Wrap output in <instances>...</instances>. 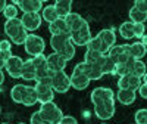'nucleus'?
I'll list each match as a JSON object with an SVG mask.
<instances>
[{
	"label": "nucleus",
	"mask_w": 147,
	"mask_h": 124,
	"mask_svg": "<svg viewBox=\"0 0 147 124\" xmlns=\"http://www.w3.org/2000/svg\"><path fill=\"white\" fill-rule=\"evenodd\" d=\"M40 117L43 118L44 123L47 124H57L60 121V118L63 117V112L55 102H47V104H41L40 109Z\"/></svg>",
	"instance_id": "f257e3e1"
},
{
	"label": "nucleus",
	"mask_w": 147,
	"mask_h": 124,
	"mask_svg": "<svg viewBox=\"0 0 147 124\" xmlns=\"http://www.w3.org/2000/svg\"><path fill=\"white\" fill-rule=\"evenodd\" d=\"M25 52L34 58V56H38V55H43L44 53V49H46V44H44V39L40 35H37L34 33H28V37L25 40Z\"/></svg>",
	"instance_id": "f03ea898"
},
{
	"label": "nucleus",
	"mask_w": 147,
	"mask_h": 124,
	"mask_svg": "<svg viewBox=\"0 0 147 124\" xmlns=\"http://www.w3.org/2000/svg\"><path fill=\"white\" fill-rule=\"evenodd\" d=\"M107 56L112 59L115 64H122V62L132 61L131 52H129V44H115L109 49Z\"/></svg>",
	"instance_id": "7ed1b4c3"
},
{
	"label": "nucleus",
	"mask_w": 147,
	"mask_h": 124,
	"mask_svg": "<svg viewBox=\"0 0 147 124\" xmlns=\"http://www.w3.org/2000/svg\"><path fill=\"white\" fill-rule=\"evenodd\" d=\"M69 87H71V80H69V76L65 71H59V72L52 74V89H53V92L65 93V92L69 90Z\"/></svg>",
	"instance_id": "20e7f679"
},
{
	"label": "nucleus",
	"mask_w": 147,
	"mask_h": 124,
	"mask_svg": "<svg viewBox=\"0 0 147 124\" xmlns=\"http://www.w3.org/2000/svg\"><path fill=\"white\" fill-rule=\"evenodd\" d=\"M115 97L113 99H107V101L105 102H100V104H97L94 105V114L97 118H100V120H109V118H112L113 114H115Z\"/></svg>",
	"instance_id": "39448f33"
},
{
	"label": "nucleus",
	"mask_w": 147,
	"mask_h": 124,
	"mask_svg": "<svg viewBox=\"0 0 147 124\" xmlns=\"http://www.w3.org/2000/svg\"><path fill=\"white\" fill-rule=\"evenodd\" d=\"M90 40H91V31H90L88 22L82 25L78 31L71 33V39H69V42L74 46H87Z\"/></svg>",
	"instance_id": "423d86ee"
},
{
	"label": "nucleus",
	"mask_w": 147,
	"mask_h": 124,
	"mask_svg": "<svg viewBox=\"0 0 147 124\" xmlns=\"http://www.w3.org/2000/svg\"><path fill=\"white\" fill-rule=\"evenodd\" d=\"M22 65H24V61L19 56H16V55H12V56H9L6 59L3 68L6 69V72L9 74L12 78H21Z\"/></svg>",
	"instance_id": "0eeeda50"
},
{
	"label": "nucleus",
	"mask_w": 147,
	"mask_h": 124,
	"mask_svg": "<svg viewBox=\"0 0 147 124\" xmlns=\"http://www.w3.org/2000/svg\"><path fill=\"white\" fill-rule=\"evenodd\" d=\"M74 69H77L82 74L88 77V80H100L103 77V74L100 71V68L97 67L96 64H85V62H78V64L74 67Z\"/></svg>",
	"instance_id": "6e6552de"
},
{
	"label": "nucleus",
	"mask_w": 147,
	"mask_h": 124,
	"mask_svg": "<svg viewBox=\"0 0 147 124\" xmlns=\"http://www.w3.org/2000/svg\"><path fill=\"white\" fill-rule=\"evenodd\" d=\"M12 3L18 9H21L24 14H38L44 5L41 0H15Z\"/></svg>",
	"instance_id": "1a4fd4ad"
},
{
	"label": "nucleus",
	"mask_w": 147,
	"mask_h": 124,
	"mask_svg": "<svg viewBox=\"0 0 147 124\" xmlns=\"http://www.w3.org/2000/svg\"><path fill=\"white\" fill-rule=\"evenodd\" d=\"M32 65L35 67V81L44 78V77H52V72L49 71L47 64H46V56L44 55H38V56H34L31 58Z\"/></svg>",
	"instance_id": "9d476101"
},
{
	"label": "nucleus",
	"mask_w": 147,
	"mask_h": 124,
	"mask_svg": "<svg viewBox=\"0 0 147 124\" xmlns=\"http://www.w3.org/2000/svg\"><path fill=\"white\" fill-rule=\"evenodd\" d=\"M46 64H47V68L52 74L55 72H59V71H65V67H66V61L60 56L59 53H50L46 56Z\"/></svg>",
	"instance_id": "9b49d317"
},
{
	"label": "nucleus",
	"mask_w": 147,
	"mask_h": 124,
	"mask_svg": "<svg viewBox=\"0 0 147 124\" xmlns=\"http://www.w3.org/2000/svg\"><path fill=\"white\" fill-rule=\"evenodd\" d=\"M41 15L40 14H24L21 18V24L25 31H35L41 25Z\"/></svg>",
	"instance_id": "f8f14e48"
},
{
	"label": "nucleus",
	"mask_w": 147,
	"mask_h": 124,
	"mask_svg": "<svg viewBox=\"0 0 147 124\" xmlns=\"http://www.w3.org/2000/svg\"><path fill=\"white\" fill-rule=\"evenodd\" d=\"M69 80H71V86H72L74 89H77V90H84V89H87L88 84H90L88 77L85 76V74L77 71V69L72 71Z\"/></svg>",
	"instance_id": "ddd939ff"
},
{
	"label": "nucleus",
	"mask_w": 147,
	"mask_h": 124,
	"mask_svg": "<svg viewBox=\"0 0 147 124\" xmlns=\"http://www.w3.org/2000/svg\"><path fill=\"white\" fill-rule=\"evenodd\" d=\"M63 19H65V22H66V27H68L69 33H75V31H78L82 25H85V24H87V21H85L80 14H74V12H71L69 15H66Z\"/></svg>",
	"instance_id": "4468645a"
},
{
	"label": "nucleus",
	"mask_w": 147,
	"mask_h": 124,
	"mask_svg": "<svg viewBox=\"0 0 147 124\" xmlns=\"http://www.w3.org/2000/svg\"><path fill=\"white\" fill-rule=\"evenodd\" d=\"M115 95H113V90H110L107 87H96L93 92H91V102L93 105H97L100 102H105L107 99H113Z\"/></svg>",
	"instance_id": "2eb2a0df"
},
{
	"label": "nucleus",
	"mask_w": 147,
	"mask_h": 124,
	"mask_svg": "<svg viewBox=\"0 0 147 124\" xmlns=\"http://www.w3.org/2000/svg\"><path fill=\"white\" fill-rule=\"evenodd\" d=\"M96 65L100 68V71H102L103 76H113V74H115V67H116V64H115V62L110 59L107 55H102V58L99 59V62H97Z\"/></svg>",
	"instance_id": "dca6fc26"
},
{
	"label": "nucleus",
	"mask_w": 147,
	"mask_h": 124,
	"mask_svg": "<svg viewBox=\"0 0 147 124\" xmlns=\"http://www.w3.org/2000/svg\"><path fill=\"white\" fill-rule=\"evenodd\" d=\"M69 39H71V33H66V34H55L52 35L50 39V46L55 50V53L60 52L62 49L65 47L66 43H69Z\"/></svg>",
	"instance_id": "f3484780"
},
{
	"label": "nucleus",
	"mask_w": 147,
	"mask_h": 124,
	"mask_svg": "<svg viewBox=\"0 0 147 124\" xmlns=\"http://www.w3.org/2000/svg\"><path fill=\"white\" fill-rule=\"evenodd\" d=\"M22 24H21V19L19 18H15V19H7L5 22V33L7 34L9 40H12L13 37L22 30Z\"/></svg>",
	"instance_id": "a211bd4d"
},
{
	"label": "nucleus",
	"mask_w": 147,
	"mask_h": 124,
	"mask_svg": "<svg viewBox=\"0 0 147 124\" xmlns=\"http://www.w3.org/2000/svg\"><path fill=\"white\" fill-rule=\"evenodd\" d=\"M137 93L131 90V89H119V92L116 93V99L118 102H121L122 105H131L136 102Z\"/></svg>",
	"instance_id": "6ab92c4d"
},
{
	"label": "nucleus",
	"mask_w": 147,
	"mask_h": 124,
	"mask_svg": "<svg viewBox=\"0 0 147 124\" xmlns=\"http://www.w3.org/2000/svg\"><path fill=\"white\" fill-rule=\"evenodd\" d=\"M53 6H55V9H56L57 16H59V18H65L66 15L71 14L72 0H56Z\"/></svg>",
	"instance_id": "aec40b11"
},
{
	"label": "nucleus",
	"mask_w": 147,
	"mask_h": 124,
	"mask_svg": "<svg viewBox=\"0 0 147 124\" xmlns=\"http://www.w3.org/2000/svg\"><path fill=\"white\" fill-rule=\"evenodd\" d=\"M97 37L110 49L112 46H115L116 43V34H115V30L113 28H106V30H102L99 31V34H97Z\"/></svg>",
	"instance_id": "412c9836"
},
{
	"label": "nucleus",
	"mask_w": 147,
	"mask_h": 124,
	"mask_svg": "<svg viewBox=\"0 0 147 124\" xmlns=\"http://www.w3.org/2000/svg\"><path fill=\"white\" fill-rule=\"evenodd\" d=\"M87 50H94V52H99L100 55H107L109 52V47L99 39V37H91V40L87 44Z\"/></svg>",
	"instance_id": "4be33fe9"
},
{
	"label": "nucleus",
	"mask_w": 147,
	"mask_h": 124,
	"mask_svg": "<svg viewBox=\"0 0 147 124\" xmlns=\"http://www.w3.org/2000/svg\"><path fill=\"white\" fill-rule=\"evenodd\" d=\"M21 78L27 80V81H31V80L35 81V67L32 65L31 58L27 59V61H24L22 71H21Z\"/></svg>",
	"instance_id": "5701e85b"
},
{
	"label": "nucleus",
	"mask_w": 147,
	"mask_h": 124,
	"mask_svg": "<svg viewBox=\"0 0 147 124\" xmlns=\"http://www.w3.org/2000/svg\"><path fill=\"white\" fill-rule=\"evenodd\" d=\"M49 31L52 33V35L69 33V30H68V27H66V22H65L63 18H57L56 21H53V22L49 24Z\"/></svg>",
	"instance_id": "b1692460"
},
{
	"label": "nucleus",
	"mask_w": 147,
	"mask_h": 124,
	"mask_svg": "<svg viewBox=\"0 0 147 124\" xmlns=\"http://www.w3.org/2000/svg\"><path fill=\"white\" fill-rule=\"evenodd\" d=\"M38 102V96H37V92L32 86H27L25 87V93H24V97H22V105L25 106H32Z\"/></svg>",
	"instance_id": "393cba45"
},
{
	"label": "nucleus",
	"mask_w": 147,
	"mask_h": 124,
	"mask_svg": "<svg viewBox=\"0 0 147 124\" xmlns=\"http://www.w3.org/2000/svg\"><path fill=\"white\" fill-rule=\"evenodd\" d=\"M129 52H131V56L134 61H141V58L146 56V46L141 44L140 42L132 43V44H129Z\"/></svg>",
	"instance_id": "a878e982"
},
{
	"label": "nucleus",
	"mask_w": 147,
	"mask_h": 124,
	"mask_svg": "<svg viewBox=\"0 0 147 124\" xmlns=\"http://www.w3.org/2000/svg\"><path fill=\"white\" fill-rule=\"evenodd\" d=\"M132 64H134V59L132 61H128V62H122V64H116L113 76H118V77L129 76L131 71H132Z\"/></svg>",
	"instance_id": "bb28decb"
},
{
	"label": "nucleus",
	"mask_w": 147,
	"mask_h": 124,
	"mask_svg": "<svg viewBox=\"0 0 147 124\" xmlns=\"http://www.w3.org/2000/svg\"><path fill=\"white\" fill-rule=\"evenodd\" d=\"M59 16H57V14H56V9H55V6L53 5H47V6H44L43 9H41V19H44L46 22H53V21H56Z\"/></svg>",
	"instance_id": "cd10ccee"
},
{
	"label": "nucleus",
	"mask_w": 147,
	"mask_h": 124,
	"mask_svg": "<svg viewBox=\"0 0 147 124\" xmlns=\"http://www.w3.org/2000/svg\"><path fill=\"white\" fill-rule=\"evenodd\" d=\"M119 33H121V35H122V39H125V40L134 39V24H132L131 21H125V22L119 27Z\"/></svg>",
	"instance_id": "c85d7f7f"
},
{
	"label": "nucleus",
	"mask_w": 147,
	"mask_h": 124,
	"mask_svg": "<svg viewBox=\"0 0 147 124\" xmlns=\"http://www.w3.org/2000/svg\"><path fill=\"white\" fill-rule=\"evenodd\" d=\"M128 16H129V21L132 24H146V19H147V14H143V12L137 10L136 7L129 9Z\"/></svg>",
	"instance_id": "c756f323"
},
{
	"label": "nucleus",
	"mask_w": 147,
	"mask_h": 124,
	"mask_svg": "<svg viewBox=\"0 0 147 124\" xmlns=\"http://www.w3.org/2000/svg\"><path fill=\"white\" fill-rule=\"evenodd\" d=\"M25 87L27 86H24V84H16L12 87L10 90V97H12V101L16 102V104H21L22 102V97H24V93H25Z\"/></svg>",
	"instance_id": "7c9ffc66"
},
{
	"label": "nucleus",
	"mask_w": 147,
	"mask_h": 124,
	"mask_svg": "<svg viewBox=\"0 0 147 124\" xmlns=\"http://www.w3.org/2000/svg\"><path fill=\"white\" fill-rule=\"evenodd\" d=\"M131 74H132V76L140 77L143 81H146V64L143 61H134Z\"/></svg>",
	"instance_id": "2f4dec72"
},
{
	"label": "nucleus",
	"mask_w": 147,
	"mask_h": 124,
	"mask_svg": "<svg viewBox=\"0 0 147 124\" xmlns=\"http://www.w3.org/2000/svg\"><path fill=\"white\" fill-rule=\"evenodd\" d=\"M57 53H59L60 56H62V58L68 62V61H71L74 56H75V46H74V44L69 42V43H66V44H65V47L62 49V50L57 52Z\"/></svg>",
	"instance_id": "473e14b6"
},
{
	"label": "nucleus",
	"mask_w": 147,
	"mask_h": 124,
	"mask_svg": "<svg viewBox=\"0 0 147 124\" xmlns=\"http://www.w3.org/2000/svg\"><path fill=\"white\" fill-rule=\"evenodd\" d=\"M143 80L137 76H132V74H129V76H127V89H131L136 92L140 86H141Z\"/></svg>",
	"instance_id": "72a5a7b5"
},
{
	"label": "nucleus",
	"mask_w": 147,
	"mask_h": 124,
	"mask_svg": "<svg viewBox=\"0 0 147 124\" xmlns=\"http://www.w3.org/2000/svg\"><path fill=\"white\" fill-rule=\"evenodd\" d=\"M3 15H5L6 21L7 19H15L18 16V7L13 3H7L6 7L3 9Z\"/></svg>",
	"instance_id": "f704fd0d"
},
{
	"label": "nucleus",
	"mask_w": 147,
	"mask_h": 124,
	"mask_svg": "<svg viewBox=\"0 0 147 124\" xmlns=\"http://www.w3.org/2000/svg\"><path fill=\"white\" fill-rule=\"evenodd\" d=\"M100 58H102V55L99 52H94V50H87L84 53V62L85 64H97Z\"/></svg>",
	"instance_id": "c9c22d12"
},
{
	"label": "nucleus",
	"mask_w": 147,
	"mask_h": 124,
	"mask_svg": "<svg viewBox=\"0 0 147 124\" xmlns=\"http://www.w3.org/2000/svg\"><path fill=\"white\" fill-rule=\"evenodd\" d=\"M27 37H28V31H25V30H21L13 39L10 40V43L12 44H18V46H21V44H25V40H27Z\"/></svg>",
	"instance_id": "e433bc0d"
},
{
	"label": "nucleus",
	"mask_w": 147,
	"mask_h": 124,
	"mask_svg": "<svg viewBox=\"0 0 147 124\" xmlns=\"http://www.w3.org/2000/svg\"><path fill=\"white\" fill-rule=\"evenodd\" d=\"M38 96V102L40 104H47V102H53V97H55V92L53 89L49 90V92H44L41 95H37Z\"/></svg>",
	"instance_id": "4c0bfd02"
},
{
	"label": "nucleus",
	"mask_w": 147,
	"mask_h": 124,
	"mask_svg": "<svg viewBox=\"0 0 147 124\" xmlns=\"http://www.w3.org/2000/svg\"><path fill=\"white\" fill-rule=\"evenodd\" d=\"M136 123L137 124H147V111L144 108L138 109L136 112Z\"/></svg>",
	"instance_id": "58836bf2"
},
{
	"label": "nucleus",
	"mask_w": 147,
	"mask_h": 124,
	"mask_svg": "<svg viewBox=\"0 0 147 124\" xmlns=\"http://www.w3.org/2000/svg\"><path fill=\"white\" fill-rule=\"evenodd\" d=\"M146 34V24H134V37L141 39Z\"/></svg>",
	"instance_id": "ea45409f"
},
{
	"label": "nucleus",
	"mask_w": 147,
	"mask_h": 124,
	"mask_svg": "<svg viewBox=\"0 0 147 124\" xmlns=\"http://www.w3.org/2000/svg\"><path fill=\"white\" fill-rule=\"evenodd\" d=\"M132 7H136L137 10L143 12V14H147V3H146V0H136Z\"/></svg>",
	"instance_id": "a19ab883"
},
{
	"label": "nucleus",
	"mask_w": 147,
	"mask_h": 124,
	"mask_svg": "<svg viewBox=\"0 0 147 124\" xmlns=\"http://www.w3.org/2000/svg\"><path fill=\"white\" fill-rule=\"evenodd\" d=\"M57 124H78V121H77L75 117H72V115H63Z\"/></svg>",
	"instance_id": "79ce46f5"
},
{
	"label": "nucleus",
	"mask_w": 147,
	"mask_h": 124,
	"mask_svg": "<svg viewBox=\"0 0 147 124\" xmlns=\"http://www.w3.org/2000/svg\"><path fill=\"white\" fill-rule=\"evenodd\" d=\"M30 121H31V124H47V123H44L43 118L40 117V112H38V111L31 115V120H30Z\"/></svg>",
	"instance_id": "37998d69"
},
{
	"label": "nucleus",
	"mask_w": 147,
	"mask_h": 124,
	"mask_svg": "<svg viewBox=\"0 0 147 124\" xmlns=\"http://www.w3.org/2000/svg\"><path fill=\"white\" fill-rule=\"evenodd\" d=\"M10 49H12L10 40H2L0 42V52H10Z\"/></svg>",
	"instance_id": "c03bdc74"
},
{
	"label": "nucleus",
	"mask_w": 147,
	"mask_h": 124,
	"mask_svg": "<svg viewBox=\"0 0 147 124\" xmlns=\"http://www.w3.org/2000/svg\"><path fill=\"white\" fill-rule=\"evenodd\" d=\"M9 56H12V52H0V69H3L5 62Z\"/></svg>",
	"instance_id": "a18cd8bd"
},
{
	"label": "nucleus",
	"mask_w": 147,
	"mask_h": 124,
	"mask_svg": "<svg viewBox=\"0 0 147 124\" xmlns=\"http://www.w3.org/2000/svg\"><path fill=\"white\" fill-rule=\"evenodd\" d=\"M138 90V93H140V96L143 97V99H146L147 97V86H146V81H143L141 83V86L137 89Z\"/></svg>",
	"instance_id": "49530a36"
},
{
	"label": "nucleus",
	"mask_w": 147,
	"mask_h": 124,
	"mask_svg": "<svg viewBox=\"0 0 147 124\" xmlns=\"http://www.w3.org/2000/svg\"><path fill=\"white\" fill-rule=\"evenodd\" d=\"M7 2H5V0H0V12H3V9L6 7Z\"/></svg>",
	"instance_id": "de8ad7c7"
},
{
	"label": "nucleus",
	"mask_w": 147,
	"mask_h": 124,
	"mask_svg": "<svg viewBox=\"0 0 147 124\" xmlns=\"http://www.w3.org/2000/svg\"><path fill=\"white\" fill-rule=\"evenodd\" d=\"M3 81H5V74H3V71L0 69V86L3 84Z\"/></svg>",
	"instance_id": "09e8293b"
},
{
	"label": "nucleus",
	"mask_w": 147,
	"mask_h": 124,
	"mask_svg": "<svg viewBox=\"0 0 147 124\" xmlns=\"http://www.w3.org/2000/svg\"><path fill=\"white\" fill-rule=\"evenodd\" d=\"M2 124H7V123H2Z\"/></svg>",
	"instance_id": "8fccbe9b"
},
{
	"label": "nucleus",
	"mask_w": 147,
	"mask_h": 124,
	"mask_svg": "<svg viewBox=\"0 0 147 124\" xmlns=\"http://www.w3.org/2000/svg\"><path fill=\"white\" fill-rule=\"evenodd\" d=\"M19 124H24V123H19Z\"/></svg>",
	"instance_id": "3c124183"
},
{
	"label": "nucleus",
	"mask_w": 147,
	"mask_h": 124,
	"mask_svg": "<svg viewBox=\"0 0 147 124\" xmlns=\"http://www.w3.org/2000/svg\"><path fill=\"white\" fill-rule=\"evenodd\" d=\"M103 124H106V123H103Z\"/></svg>",
	"instance_id": "603ef678"
},
{
	"label": "nucleus",
	"mask_w": 147,
	"mask_h": 124,
	"mask_svg": "<svg viewBox=\"0 0 147 124\" xmlns=\"http://www.w3.org/2000/svg\"><path fill=\"white\" fill-rule=\"evenodd\" d=\"M0 111H2V109H0Z\"/></svg>",
	"instance_id": "864d4df0"
}]
</instances>
